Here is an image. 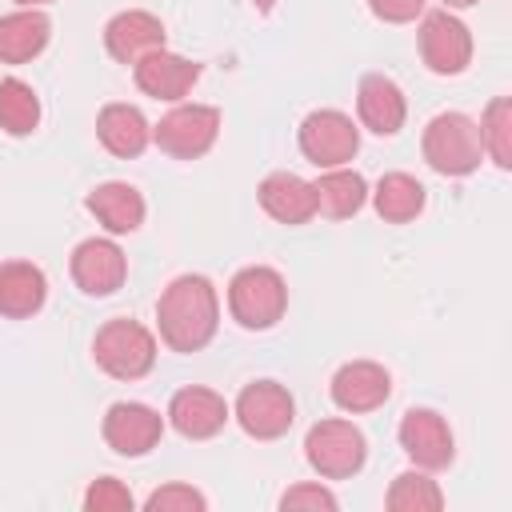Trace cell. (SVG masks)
<instances>
[{
    "instance_id": "obj_1",
    "label": "cell",
    "mask_w": 512,
    "mask_h": 512,
    "mask_svg": "<svg viewBox=\"0 0 512 512\" xmlns=\"http://www.w3.org/2000/svg\"><path fill=\"white\" fill-rule=\"evenodd\" d=\"M156 328H160V340L180 356H192V352L208 348L216 328H220L216 284L200 272L176 276L156 300Z\"/></svg>"
},
{
    "instance_id": "obj_2",
    "label": "cell",
    "mask_w": 512,
    "mask_h": 512,
    "mask_svg": "<svg viewBox=\"0 0 512 512\" xmlns=\"http://www.w3.org/2000/svg\"><path fill=\"white\" fill-rule=\"evenodd\" d=\"M92 360L112 380H144L156 368V336L132 316H112L92 336Z\"/></svg>"
},
{
    "instance_id": "obj_3",
    "label": "cell",
    "mask_w": 512,
    "mask_h": 512,
    "mask_svg": "<svg viewBox=\"0 0 512 512\" xmlns=\"http://www.w3.org/2000/svg\"><path fill=\"white\" fill-rule=\"evenodd\" d=\"M420 152L428 160L432 172L440 176H472L484 160V144H480V128L468 112H436L428 124H424V136H420Z\"/></svg>"
},
{
    "instance_id": "obj_4",
    "label": "cell",
    "mask_w": 512,
    "mask_h": 512,
    "mask_svg": "<svg viewBox=\"0 0 512 512\" xmlns=\"http://www.w3.org/2000/svg\"><path fill=\"white\" fill-rule=\"evenodd\" d=\"M228 312L248 332H268L288 312V284L268 264H248L228 280Z\"/></svg>"
},
{
    "instance_id": "obj_5",
    "label": "cell",
    "mask_w": 512,
    "mask_h": 512,
    "mask_svg": "<svg viewBox=\"0 0 512 512\" xmlns=\"http://www.w3.org/2000/svg\"><path fill=\"white\" fill-rule=\"evenodd\" d=\"M304 460L324 480H348V476H356L364 468L368 440H364V432L352 420L328 416V420H316L304 432Z\"/></svg>"
},
{
    "instance_id": "obj_6",
    "label": "cell",
    "mask_w": 512,
    "mask_h": 512,
    "mask_svg": "<svg viewBox=\"0 0 512 512\" xmlns=\"http://www.w3.org/2000/svg\"><path fill=\"white\" fill-rule=\"evenodd\" d=\"M296 144L304 152L308 164H316L320 172L324 168H344L352 164V156L360 152V128L348 112L340 108H316L300 120L296 128Z\"/></svg>"
},
{
    "instance_id": "obj_7",
    "label": "cell",
    "mask_w": 512,
    "mask_h": 512,
    "mask_svg": "<svg viewBox=\"0 0 512 512\" xmlns=\"http://www.w3.org/2000/svg\"><path fill=\"white\" fill-rule=\"evenodd\" d=\"M220 136V108L216 104H176L172 112L152 124V144L172 160H200L212 152Z\"/></svg>"
},
{
    "instance_id": "obj_8",
    "label": "cell",
    "mask_w": 512,
    "mask_h": 512,
    "mask_svg": "<svg viewBox=\"0 0 512 512\" xmlns=\"http://www.w3.org/2000/svg\"><path fill=\"white\" fill-rule=\"evenodd\" d=\"M416 44H420V60L436 76H460L472 64V52H476L468 24L448 8H436V12L420 16Z\"/></svg>"
},
{
    "instance_id": "obj_9",
    "label": "cell",
    "mask_w": 512,
    "mask_h": 512,
    "mask_svg": "<svg viewBox=\"0 0 512 512\" xmlns=\"http://www.w3.org/2000/svg\"><path fill=\"white\" fill-rule=\"evenodd\" d=\"M232 416L252 440H280L296 424V400L280 380H252L240 388Z\"/></svg>"
},
{
    "instance_id": "obj_10",
    "label": "cell",
    "mask_w": 512,
    "mask_h": 512,
    "mask_svg": "<svg viewBox=\"0 0 512 512\" xmlns=\"http://www.w3.org/2000/svg\"><path fill=\"white\" fill-rule=\"evenodd\" d=\"M72 284L84 296H112L128 280V256L112 236H88L72 248Z\"/></svg>"
},
{
    "instance_id": "obj_11",
    "label": "cell",
    "mask_w": 512,
    "mask_h": 512,
    "mask_svg": "<svg viewBox=\"0 0 512 512\" xmlns=\"http://www.w3.org/2000/svg\"><path fill=\"white\" fill-rule=\"evenodd\" d=\"M396 440L404 448V456L424 468V472H440L452 464L456 456V440H452V428L448 420L436 412V408H408L400 416V428H396Z\"/></svg>"
},
{
    "instance_id": "obj_12",
    "label": "cell",
    "mask_w": 512,
    "mask_h": 512,
    "mask_svg": "<svg viewBox=\"0 0 512 512\" xmlns=\"http://www.w3.org/2000/svg\"><path fill=\"white\" fill-rule=\"evenodd\" d=\"M100 436L116 456H148L164 436V416L152 404L116 400L100 420Z\"/></svg>"
},
{
    "instance_id": "obj_13",
    "label": "cell",
    "mask_w": 512,
    "mask_h": 512,
    "mask_svg": "<svg viewBox=\"0 0 512 512\" xmlns=\"http://www.w3.org/2000/svg\"><path fill=\"white\" fill-rule=\"evenodd\" d=\"M328 396L340 412H376L388 396H392V376L384 364L376 360H348L332 372V384H328Z\"/></svg>"
},
{
    "instance_id": "obj_14",
    "label": "cell",
    "mask_w": 512,
    "mask_h": 512,
    "mask_svg": "<svg viewBox=\"0 0 512 512\" xmlns=\"http://www.w3.org/2000/svg\"><path fill=\"white\" fill-rule=\"evenodd\" d=\"M228 416H232L228 400L220 392H212V388H200V384H188V388L172 392L168 412H164V420L184 440H212L216 432H224Z\"/></svg>"
},
{
    "instance_id": "obj_15",
    "label": "cell",
    "mask_w": 512,
    "mask_h": 512,
    "mask_svg": "<svg viewBox=\"0 0 512 512\" xmlns=\"http://www.w3.org/2000/svg\"><path fill=\"white\" fill-rule=\"evenodd\" d=\"M132 76H136V88L152 100H164V104H180L196 80H200V64L180 56V52H168V48H156L148 52L144 60L132 64Z\"/></svg>"
},
{
    "instance_id": "obj_16",
    "label": "cell",
    "mask_w": 512,
    "mask_h": 512,
    "mask_svg": "<svg viewBox=\"0 0 512 512\" xmlns=\"http://www.w3.org/2000/svg\"><path fill=\"white\" fill-rule=\"evenodd\" d=\"M164 44H168V32H164V20L156 12L124 8L104 24V48L116 64H136Z\"/></svg>"
},
{
    "instance_id": "obj_17",
    "label": "cell",
    "mask_w": 512,
    "mask_h": 512,
    "mask_svg": "<svg viewBox=\"0 0 512 512\" xmlns=\"http://www.w3.org/2000/svg\"><path fill=\"white\" fill-rule=\"evenodd\" d=\"M356 116L372 136H396L408 120V100L404 88L384 76V72H368L356 84Z\"/></svg>"
},
{
    "instance_id": "obj_18",
    "label": "cell",
    "mask_w": 512,
    "mask_h": 512,
    "mask_svg": "<svg viewBox=\"0 0 512 512\" xmlns=\"http://www.w3.org/2000/svg\"><path fill=\"white\" fill-rule=\"evenodd\" d=\"M256 200H260V208H264L276 224H288V228L308 224V220L316 216L312 180H304V176H296V172H288V168L268 172V176L260 180V188H256Z\"/></svg>"
},
{
    "instance_id": "obj_19",
    "label": "cell",
    "mask_w": 512,
    "mask_h": 512,
    "mask_svg": "<svg viewBox=\"0 0 512 512\" xmlns=\"http://www.w3.org/2000/svg\"><path fill=\"white\" fill-rule=\"evenodd\" d=\"M84 208L96 216V224H104L108 236H128V232H136V228L144 224V212H148L140 188L128 184V180H104V184H96V188L88 192Z\"/></svg>"
},
{
    "instance_id": "obj_20",
    "label": "cell",
    "mask_w": 512,
    "mask_h": 512,
    "mask_svg": "<svg viewBox=\"0 0 512 512\" xmlns=\"http://www.w3.org/2000/svg\"><path fill=\"white\" fill-rule=\"evenodd\" d=\"M96 140L120 156V160H136L148 144H152V124L148 116L136 108V104H124V100H112L96 112Z\"/></svg>"
},
{
    "instance_id": "obj_21",
    "label": "cell",
    "mask_w": 512,
    "mask_h": 512,
    "mask_svg": "<svg viewBox=\"0 0 512 512\" xmlns=\"http://www.w3.org/2000/svg\"><path fill=\"white\" fill-rule=\"evenodd\" d=\"M48 300V276L32 260H4L0 264V316L28 320Z\"/></svg>"
},
{
    "instance_id": "obj_22",
    "label": "cell",
    "mask_w": 512,
    "mask_h": 512,
    "mask_svg": "<svg viewBox=\"0 0 512 512\" xmlns=\"http://www.w3.org/2000/svg\"><path fill=\"white\" fill-rule=\"evenodd\" d=\"M52 40V20L40 8H16L0 16V64H28Z\"/></svg>"
},
{
    "instance_id": "obj_23",
    "label": "cell",
    "mask_w": 512,
    "mask_h": 512,
    "mask_svg": "<svg viewBox=\"0 0 512 512\" xmlns=\"http://www.w3.org/2000/svg\"><path fill=\"white\" fill-rule=\"evenodd\" d=\"M312 192H316V212L328 216V220H348L368 204V180L348 164L344 168H324L312 180Z\"/></svg>"
},
{
    "instance_id": "obj_24",
    "label": "cell",
    "mask_w": 512,
    "mask_h": 512,
    "mask_svg": "<svg viewBox=\"0 0 512 512\" xmlns=\"http://www.w3.org/2000/svg\"><path fill=\"white\" fill-rule=\"evenodd\" d=\"M368 196H372V208L384 224H408L428 204V192L412 172H384L376 180V192H368Z\"/></svg>"
},
{
    "instance_id": "obj_25",
    "label": "cell",
    "mask_w": 512,
    "mask_h": 512,
    "mask_svg": "<svg viewBox=\"0 0 512 512\" xmlns=\"http://www.w3.org/2000/svg\"><path fill=\"white\" fill-rule=\"evenodd\" d=\"M40 124V96L28 80L8 76L0 80V128L8 136H32Z\"/></svg>"
},
{
    "instance_id": "obj_26",
    "label": "cell",
    "mask_w": 512,
    "mask_h": 512,
    "mask_svg": "<svg viewBox=\"0 0 512 512\" xmlns=\"http://www.w3.org/2000/svg\"><path fill=\"white\" fill-rule=\"evenodd\" d=\"M480 128V144H484V156L496 164V168H512V96H492L488 108L480 112L476 120Z\"/></svg>"
},
{
    "instance_id": "obj_27",
    "label": "cell",
    "mask_w": 512,
    "mask_h": 512,
    "mask_svg": "<svg viewBox=\"0 0 512 512\" xmlns=\"http://www.w3.org/2000/svg\"><path fill=\"white\" fill-rule=\"evenodd\" d=\"M384 504L392 512H440L444 508V492L424 468H408L388 484Z\"/></svg>"
},
{
    "instance_id": "obj_28",
    "label": "cell",
    "mask_w": 512,
    "mask_h": 512,
    "mask_svg": "<svg viewBox=\"0 0 512 512\" xmlns=\"http://www.w3.org/2000/svg\"><path fill=\"white\" fill-rule=\"evenodd\" d=\"M132 508H136V500H132L128 484L116 476H100L84 492V512H132Z\"/></svg>"
},
{
    "instance_id": "obj_29",
    "label": "cell",
    "mask_w": 512,
    "mask_h": 512,
    "mask_svg": "<svg viewBox=\"0 0 512 512\" xmlns=\"http://www.w3.org/2000/svg\"><path fill=\"white\" fill-rule=\"evenodd\" d=\"M148 512H204L208 508V496L196 492L192 484H164L156 488L148 500H144Z\"/></svg>"
},
{
    "instance_id": "obj_30",
    "label": "cell",
    "mask_w": 512,
    "mask_h": 512,
    "mask_svg": "<svg viewBox=\"0 0 512 512\" xmlns=\"http://www.w3.org/2000/svg\"><path fill=\"white\" fill-rule=\"evenodd\" d=\"M280 508L284 512H300V508H312V512H336L340 508V500H336V492L332 488H324V484H292L284 496H280Z\"/></svg>"
},
{
    "instance_id": "obj_31",
    "label": "cell",
    "mask_w": 512,
    "mask_h": 512,
    "mask_svg": "<svg viewBox=\"0 0 512 512\" xmlns=\"http://www.w3.org/2000/svg\"><path fill=\"white\" fill-rule=\"evenodd\" d=\"M424 4L428 0H368L372 16L384 24H412L416 16H424Z\"/></svg>"
},
{
    "instance_id": "obj_32",
    "label": "cell",
    "mask_w": 512,
    "mask_h": 512,
    "mask_svg": "<svg viewBox=\"0 0 512 512\" xmlns=\"http://www.w3.org/2000/svg\"><path fill=\"white\" fill-rule=\"evenodd\" d=\"M448 12H456V8H472V4H480V0H440Z\"/></svg>"
},
{
    "instance_id": "obj_33",
    "label": "cell",
    "mask_w": 512,
    "mask_h": 512,
    "mask_svg": "<svg viewBox=\"0 0 512 512\" xmlns=\"http://www.w3.org/2000/svg\"><path fill=\"white\" fill-rule=\"evenodd\" d=\"M256 4V12H272L276 8V0H252Z\"/></svg>"
},
{
    "instance_id": "obj_34",
    "label": "cell",
    "mask_w": 512,
    "mask_h": 512,
    "mask_svg": "<svg viewBox=\"0 0 512 512\" xmlns=\"http://www.w3.org/2000/svg\"><path fill=\"white\" fill-rule=\"evenodd\" d=\"M20 8H40V4H52V0H16Z\"/></svg>"
}]
</instances>
